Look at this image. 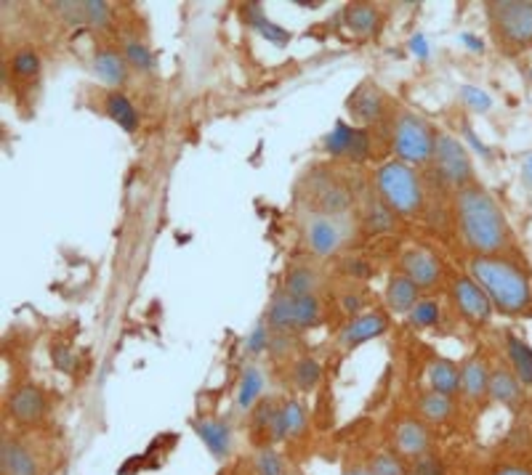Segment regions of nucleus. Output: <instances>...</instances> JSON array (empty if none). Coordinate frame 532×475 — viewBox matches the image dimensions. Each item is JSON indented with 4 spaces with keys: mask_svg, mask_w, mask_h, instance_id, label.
Returning a JSON list of instances; mask_svg holds the SVG:
<instances>
[{
    "mask_svg": "<svg viewBox=\"0 0 532 475\" xmlns=\"http://www.w3.org/2000/svg\"><path fill=\"white\" fill-rule=\"evenodd\" d=\"M455 218L460 237L474 255H500L514 244L503 210L488 189L471 184L455 195Z\"/></svg>",
    "mask_w": 532,
    "mask_h": 475,
    "instance_id": "1",
    "label": "nucleus"
},
{
    "mask_svg": "<svg viewBox=\"0 0 532 475\" xmlns=\"http://www.w3.org/2000/svg\"><path fill=\"white\" fill-rule=\"evenodd\" d=\"M469 277L485 290L492 309L500 314L532 317V279L519 263L503 255H474L469 261Z\"/></svg>",
    "mask_w": 532,
    "mask_h": 475,
    "instance_id": "2",
    "label": "nucleus"
},
{
    "mask_svg": "<svg viewBox=\"0 0 532 475\" xmlns=\"http://www.w3.org/2000/svg\"><path fill=\"white\" fill-rule=\"evenodd\" d=\"M375 189L381 202L397 215H415L423 207L421 178L412 170V165H405L400 159L386 162L375 170Z\"/></svg>",
    "mask_w": 532,
    "mask_h": 475,
    "instance_id": "3",
    "label": "nucleus"
},
{
    "mask_svg": "<svg viewBox=\"0 0 532 475\" xmlns=\"http://www.w3.org/2000/svg\"><path fill=\"white\" fill-rule=\"evenodd\" d=\"M488 19L495 38L511 53L532 48V0H492Z\"/></svg>",
    "mask_w": 532,
    "mask_h": 475,
    "instance_id": "4",
    "label": "nucleus"
},
{
    "mask_svg": "<svg viewBox=\"0 0 532 475\" xmlns=\"http://www.w3.org/2000/svg\"><path fill=\"white\" fill-rule=\"evenodd\" d=\"M323 318V303L317 295H306V298H293V295H277L266 311V327L275 335H298L304 329L317 327Z\"/></svg>",
    "mask_w": 532,
    "mask_h": 475,
    "instance_id": "5",
    "label": "nucleus"
},
{
    "mask_svg": "<svg viewBox=\"0 0 532 475\" xmlns=\"http://www.w3.org/2000/svg\"><path fill=\"white\" fill-rule=\"evenodd\" d=\"M392 138H394V155L405 165H421V162L434 159L437 130L412 112H402L397 118Z\"/></svg>",
    "mask_w": 532,
    "mask_h": 475,
    "instance_id": "6",
    "label": "nucleus"
},
{
    "mask_svg": "<svg viewBox=\"0 0 532 475\" xmlns=\"http://www.w3.org/2000/svg\"><path fill=\"white\" fill-rule=\"evenodd\" d=\"M434 165L440 178L452 189H466L474 181V162L466 147L450 136V133H437V147H434Z\"/></svg>",
    "mask_w": 532,
    "mask_h": 475,
    "instance_id": "7",
    "label": "nucleus"
},
{
    "mask_svg": "<svg viewBox=\"0 0 532 475\" xmlns=\"http://www.w3.org/2000/svg\"><path fill=\"white\" fill-rule=\"evenodd\" d=\"M306 247L317 255V258H328L333 252L341 250V244L349 237V218L346 215H325L317 213L306 221L304 229Z\"/></svg>",
    "mask_w": 532,
    "mask_h": 475,
    "instance_id": "8",
    "label": "nucleus"
},
{
    "mask_svg": "<svg viewBox=\"0 0 532 475\" xmlns=\"http://www.w3.org/2000/svg\"><path fill=\"white\" fill-rule=\"evenodd\" d=\"M323 147L330 157H346L365 162L370 157V136L365 128H352L349 122H335L333 130L323 138Z\"/></svg>",
    "mask_w": 532,
    "mask_h": 475,
    "instance_id": "9",
    "label": "nucleus"
},
{
    "mask_svg": "<svg viewBox=\"0 0 532 475\" xmlns=\"http://www.w3.org/2000/svg\"><path fill=\"white\" fill-rule=\"evenodd\" d=\"M452 300L460 317L471 324H488L492 318L490 298L471 277H458L452 281Z\"/></svg>",
    "mask_w": 532,
    "mask_h": 475,
    "instance_id": "10",
    "label": "nucleus"
},
{
    "mask_svg": "<svg viewBox=\"0 0 532 475\" xmlns=\"http://www.w3.org/2000/svg\"><path fill=\"white\" fill-rule=\"evenodd\" d=\"M400 269L418 290H434L442 281V263L426 247H410V250H405L402 258H400Z\"/></svg>",
    "mask_w": 532,
    "mask_h": 475,
    "instance_id": "11",
    "label": "nucleus"
},
{
    "mask_svg": "<svg viewBox=\"0 0 532 475\" xmlns=\"http://www.w3.org/2000/svg\"><path fill=\"white\" fill-rule=\"evenodd\" d=\"M8 417L19 425H35L45 414V396L38 385H19L5 398Z\"/></svg>",
    "mask_w": 532,
    "mask_h": 475,
    "instance_id": "12",
    "label": "nucleus"
},
{
    "mask_svg": "<svg viewBox=\"0 0 532 475\" xmlns=\"http://www.w3.org/2000/svg\"><path fill=\"white\" fill-rule=\"evenodd\" d=\"M389 329V317L370 311V314H360V317L349 318V324L338 332V346L343 348H357L368 340H375L381 335H386Z\"/></svg>",
    "mask_w": 532,
    "mask_h": 475,
    "instance_id": "13",
    "label": "nucleus"
},
{
    "mask_svg": "<svg viewBox=\"0 0 532 475\" xmlns=\"http://www.w3.org/2000/svg\"><path fill=\"white\" fill-rule=\"evenodd\" d=\"M192 431L205 443V449L216 457V460H227L232 454L235 436H232V425L227 420L218 417H198L192 420Z\"/></svg>",
    "mask_w": 532,
    "mask_h": 475,
    "instance_id": "14",
    "label": "nucleus"
},
{
    "mask_svg": "<svg viewBox=\"0 0 532 475\" xmlns=\"http://www.w3.org/2000/svg\"><path fill=\"white\" fill-rule=\"evenodd\" d=\"M431 443H434V436H431L429 425L421 423V420H402L394 428V449L405 460H415L421 454H429Z\"/></svg>",
    "mask_w": 532,
    "mask_h": 475,
    "instance_id": "15",
    "label": "nucleus"
},
{
    "mask_svg": "<svg viewBox=\"0 0 532 475\" xmlns=\"http://www.w3.org/2000/svg\"><path fill=\"white\" fill-rule=\"evenodd\" d=\"M306 406L298 398H287L280 404L275 420H272V431H269V443H280L287 438H298L306 431Z\"/></svg>",
    "mask_w": 532,
    "mask_h": 475,
    "instance_id": "16",
    "label": "nucleus"
},
{
    "mask_svg": "<svg viewBox=\"0 0 532 475\" xmlns=\"http://www.w3.org/2000/svg\"><path fill=\"white\" fill-rule=\"evenodd\" d=\"M488 396L498 404H503L511 412H519L525 404V385L519 383V377L506 369V366H495L490 372V385H488Z\"/></svg>",
    "mask_w": 532,
    "mask_h": 475,
    "instance_id": "17",
    "label": "nucleus"
},
{
    "mask_svg": "<svg viewBox=\"0 0 532 475\" xmlns=\"http://www.w3.org/2000/svg\"><path fill=\"white\" fill-rule=\"evenodd\" d=\"M346 109H349V115L357 119L363 128H368V125L381 122V118H383V96H381V90L372 82H363L349 96Z\"/></svg>",
    "mask_w": 532,
    "mask_h": 475,
    "instance_id": "18",
    "label": "nucleus"
},
{
    "mask_svg": "<svg viewBox=\"0 0 532 475\" xmlns=\"http://www.w3.org/2000/svg\"><path fill=\"white\" fill-rule=\"evenodd\" d=\"M240 19L246 22L256 35L269 40V43L277 45V48H285L287 43H290V33L283 30L280 24H275V22L266 16V11H264L261 3H246V5L240 8Z\"/></svg>",
    "mask_w": 532,
    "mask_h": 475,
    "instance_id": "19",
    "label": "nucleus"
},
{
    "mask_svg": "<svg viewBox=\"0 0 532 475\" xmlns=\"http://www.w3.org/2000/svg\"><path fill=\"white\" fill-rule=\"evenodd\" d=\"M0 468L3 475H38V460L22 441L5 436L0 446Z\"/></svg>",
    "mask_w": 532,
    "mask_h": 475,
    "instance_id": "20",
    "label": "nucleus"
},
{
    "mask_svg": "<svg viewBox=\"0 0 532 475\" xmlns=\"http://www.w3.org/2000/svg\"><path fill=\"white\" fill-rule=\"evenodd\" d=\"M125 64L128 62H125L123 53L112 51V48H99L93 53L91 70H93V75L102 80L107 88H118V85H123L125 75H128V67Z\"/></svg>",
    "mask_w": 532,
    "mask_h": 475,
    "instance_id": "21",
    "label": "nucleus"
},
{
    "mask_svg": "<svg viewBox=\"0 0 532 475\" xmlns=\"http://www.w3.org/2000/svg\"><path fill=\"white\" fill-rule=\"evenodd\" d=\"M418 292L421 290L402 271L394 274V277L389 279V287H386V309L392 314H397V317H408L410 309L421 300Z\"/></svg>",
    "mask_w": 532,
    "mask_h": 475,
    "instance_id": "22",
    "label": "nucleus"
},
{
    "mask_svg": "<svg viewBox=\"0 0 532 475\" xmlns=\"http://www.w3.org/2000/svg\"><path fill=\"white\" fill-rule=\"evenodd\" d=\"M488 385H490V369L485 366V361L469 358L460 366V394L471 401H482L488 396Z\"/></svg>",
    "mask_w": 532,
    "mask_h": 475,
    "instance_id": "23",
    "label": "nucleus"
},
{
    "mask_svg": "<svg viewBox=\"0 0 532 475\" xmlns=\"http://www.w3.org/2000/svg\"><path fill=\"white\" fill-rule=\"evenodd\" d=\"M429 385L442 396L452 398L460 394V366H455L450 358H434L429 364Z\"/></svg>",
    "mask_w": 532,
    "mask_h": 475,
    "instance_id": "24",
    "label": "nucleus"
},
{
    "mask_svg": "<svg viewBox=\"0 0 532 475\" xmlns=\"http://www.w3.org/2000/svg\"><path fill=\"white\" fill-rule=\"evenodd\" d=\"M506 354L511 361V372L519 377L525 388H532V348L514 332H506Z\"/></svg>",
    "mask_w": 532,
    "mask_h": 475,
    "instance_id": "25",
    "label": "nucleus"
},
{
    "mask_svg": "<svg viewBox=\"0 0 532 475\" xmlns=\"http://www.w3.org/2000/svg\"><path fill=\"white\" fill-rule=\"evenodd\" d=\"M104 109H107V118L112 122H118L125 133H136L139 130V112L133 107V101L125 96L123 90H112L107 93L104 99Z\"/></svg>",
    "mask_w": 532,
    "mask_h": 475,
    "instance_id": "26",
    "label": "nucleus"
},
{
    "mask_svg": "<svg viewBox=\"0 0 532 475\" xmlns=\"http://www.w3.org/2000/svg\"><path fill=\"white\" fill-rule=\"evenodd\" d=\"M261 396H264V372L258 364H247L240 377V388H237V409L240 412L256 409Z\"/></svg>",
    "mask_w": 532,
    "mask_h": 475,
    "instance_id": "27",
    "label": "nucleus"
},
{
    "mask_svg": "<svg viewBox=\"0 0 532 475\" xmlns=\"http://www.w3.org/2000/svg\"><path fill=\"white\" fill-rule=\"evenodd\" d=\"M343 22L354 35H372L381 24V14L370 3H352L343 11Z\"/></svg>",
    "mask_w": 532,
    "mask_h": 475,
    "instance_id": "28",
    "label": "nucleus"
},
{
    "mask_svg": "<svg viewBox=\"0 0 532 475\" xmlns=\"http://www.w3.org/2000/svg\"><path fill=\"white\" fill-rule=\"evenodd\" d=\"M452 412H455V404H452L450 396H442V394L429 391V394H423V396L418 398V414L426 423H434V425L448 423L452 417Z\"/></svg>",
    "mask_w": 532,
    "mask_h": 475,
    "instance_id": "29",
    "label": "nucleus"
},
{
    "mask_svg": "<svg viewBox=\"0 0 532 475\" xmlns=\"http://www.w3.org/2000/svg\"><path fill=\"white\" fill-rule=\"evenodd\" d=\"M320 287V277L314 269L309 266H293L285 277V292L293 298H306L314 295V290Z\"/></svg>",
    "mask_w": 532,
    "mask_h": 475,
    "instance_id": "30",
    "label": "nucleus"
},
{
    "mask_svg": "<svg viewBox=\"0 0 532 475\" xmlns=\"http://www.w3.org/2000/svg\"><path fill=\"white\" fill-rule=\"evenodd\" d=\"M320 377H323V366H320L317 358L304 356L295 361V366H293V383H295L298 391H314L317 383H320Z\"/></svg>",
    "mask_w": 532,
    "mask_h": 475,
    "instance_id": "31",
    "label": "nucleus"
},
{
    "mask_svg": "<svg viewBox=\"0 0 532 475\" xmlns=\"http://www.w3.org/2000/svg\"><path fill=\"white\" fill-rule=\"evenodd\" d=\"M123 56L125 62H128V67H133L139 72H152L155 70V56H152L150 45H144L141 40H125Z\"/></svg>",
    "mask_w": 532,
    "mask_h": 475,
    "instance_id": "32",
    "label": "nucleus"
},
{
    "mask_svg": "<svg viewBox=\"0 0 532 475\" xmlns=\"http://www.w3.org/2000/svg\"><path fill=\"white\" fill-rule=\"evenodd\" d=\"M11 72L19 80H33L41 75V56L33 48H19L11 56Z\"/></svg>",
    "mask_w": 532,
    "mask_h": 475,
    "instance_id": "33",
    "label": "nucleus"
},
{
    "mask_svg": "<svg viewBox=\"0 0 532 475\" xmlns=\"http://www.w3.org/2000/svg\"><path fill=\"white\" fill-rule=\"evenodd\" d=\"M256 475H287V465L283 454L272 446H261L253 457Z\"/></svg>",
    "mask_w": 532,
    "mask_h": 475,
    "instance_id": "34",
    "label": "nucleus"
},
{
    "mask_svg": "<svg viewBox=\"0 0 532 475\" xmlns=\"http://www.w3.org/2000/svg\"><path fill=\"white\" fill-rule=\"evenodd\" d=\"M277 409H280V404H277L275 398H261V401L256 404V409H253V425H250V428H253V438L258 433V436H264L269 441L272 420H275Z\"/></svg>",
    "mask_w": 532,
    "mask_h": 475,
    "instance_id": "35",
    "label": "nucleus"
},
{
    "mask_svg": "<svg viewBox=\"0 0 532 475\" xmlns=\"http://www.w3.org/2000/svg\"><path fill=\"white\" fill-rule=\"evenodd\" d=\"M410 327L415 329H429L440 321V303L437 300H418L408 314Z\"/></svg>",
    "mask_w": 532,
    "mask_h": 475,
    "instance_id": "36",
    "label": "nucleus"
},
{
    "mask_svg": "<svg viewBox=\"0 0 532 475\" xmlns=\"http://www.w3.org/2000/svg\"><path fill=\"white\" fill-rule=\"evenodd\" d=\"M368 470L372 475H408L405 465H402V457L394 451H375L370 457Z\"/></svg>",
    "mask_w": 532,
    "mask_h": 475,
    "instance_id": "37",
    "label": "nucleus"
},
{
    "mask_svg": "<svg viewBox=\"0 0 532 475\" xmlns=\"http://www.w3.org/2000/svg\"><path fill=\"white\" fill-rule=\"evenodd\" d=\"M112 22V5L104 0H85V24L88 27H107Z\"/></svg>",
    "mask_w": 532,
    "mask_h": 475,
    "instance_id": "38",
    "label": "nucleus"
},
{
    "mask_svg": "<svg viewBox=\"0 0 532 475\" xmlns=\"http://www.w3.org/2000/svg\"><path fill=\"white\" fill-rule=\"evenodd\" d=\"M266 348H272V329L266 327V321H261V324H256V329L247 335L246 354L247 356H258V354H264Z\"/></svg>",
    "mask_w": 532,
    "mask_h": 475,
    "instance_id": "39",
    "label": "nucleus"
},
{
    "mask_svg": "<svg viewBox=\"0 0 532 475\" xmlns=\"http://www.w3.org/2000/svg\"><path fill=\"white\" fill-rule=\"evenodd\" d=\"M408 475H448L445 473V465L437 454H421L415 460H410Z\"/></svg>",
    "mask_w": 532,
    "mask_h": 475,
    "instance_id": "40",
    "label": "nucleus"
},
{
    "mask_svg": "<svg viewBox=\"0 0 532 475\" xmlns=\"http://www.w3.org/2000/svg\"><path fill=\"white\" fill-rule=\"evenodd\" d=\"M51 8L67 22V24H85V0H64L51 3Z\"/></svg>",
    "mask_w": 532,
    "mask_h": 475,
    "instance_id": "41",
    "label": "nucleus"
},
{
    "mask_svg": "<svg viewBox=\"0 0 532 475\" xmlns=\"http://www.w3.org/2000/svg\"><path fill=\"white\" fill-rule=\"evenodd\" d=\"M368 226L372 229V232H392V229H394L392 210H389L381 199H378V202H372V207H370Z\"/></svg>",
    "mask_w": 532,
    "mask_h": 475,
    "instance_id": "42",
    "label": "nucleus"
},
{
    "mask_svg": "<svg viewBox=\"0 0 532 475\" xmlns=\"http://www.w3.org/2000/svg\"><path fill=\"white\" fill-rule=\"evenodd\" d=\"M463 101L474 109V112H488L492 107V99L490 93H485L482 88H477V85H463Z\"/></svg>",
    "mask_w": 532,
    "mask_h": 475,
    "instance_id": "43",
    "label": "nucleus"
},
{
    "mask_svg": "<svg viewBox=\"0 0 532 475\" xmlns=\"http://www.w3.org/2000/svg\"><path fill=\"white\" fill-rule=\"evenodd\" d=\"M51 358H53V366H56L59 372H73L75 364H78V358H75L70 346H53V348H51Z\"/></svg>",
    "mask_w": 532,
    "mask_h": 475,
    "instance_id": "44",
    "label": "nucleus"
},
{
    "mask_svg": "<svg viewBox=\"0 0 532 475\" xmlns=\"http://www.w3.org/2000/svg\"><path fill=\"white\" fill-rule=\"evenodd\" d=\"M363 303H365V300H363L360 295H343V298H341V306H343V311H346V314H349L352 318L363 314Z\"/></svg>",
    "mask_w": 532,
    "mask_h": 475,
    "instance_id": "45",
    "label": "nucleus"
},
{
    "mask_svg": "<svg viewBox=\"0 0 532 475\" xmlns=\"http://www.w3.org/2000/svg\"><path fill=\"white\" fill-rule=\"evenodd\" d=\"M346 271L352 274L354 279H368L370 277V263L368 261H360V258H354V261H349L346 263Z\"/></svg>",
    "mask_w": 532,
    "mask_h": 475,
    "instance_id": "46",
    "label": "nucleus"
},
{
    "mask_svg": "<svg viewBox=\"0 0 532 475\" xmlns=\"http://www.w3.org/2000/svg\"><path fill=\"white\" fill-rule=\"evenodd\" d=\"M463 136L469 138V144L474 147V152H479V155H490V149H488V147H485V144L479 141V136H477V133L471 130V125H469V122L463 125Z\"/></svg>",
    "mask_w": 532,
    "mask_h": 475,
    "instance_id": "47",
    "label": "nucleus"
},
{
    "mask_svg": "<svg viewBox=\"0 0 532 475\" xmlns=\"http://www.w3.org/2000/svg\"><path fill=\"white\" fill-rule=\"evenodd\" d=\"M410 48H412V53L418 56V59H426L429 56V43L423 35H415V38L410 40Z\"/></svg>",
    "mask_w": 532,
    "mask_h": 475,
    "instance_id": "48",
    "label": "nucleus"
},
{
    "mask_svg": "<svg viewBox=\"0 0 532 475\" xmlns=\"http://www.w3.org/2000/svg\"><path fill=\"white\" fill-rule=\"evenodd\" d=\"M490 475H532V470L530 468H522V465H500Z\"/></svg>",
    "mask_w": 532,
    "mask_h": 475,
    "instance_id": "49",
    "label": "nucleus"
},
{
    "mask_svg": "<svg viewBox=\"0 0 532 475\" xmlns=\"http://www.w3.org/2000/svg\"><path fill=\"white\" fill-rule=\"evenodd\" d=\"M463 43H466V45H471V48H474V51H485V43H482V40L477 38V35H463Z\"/></svg>",
    "mask_w": 532,
    "mask_h": 475,
    "instance_id": "50",
    "label": "nucleus"
},
{
    "mask_svg": "<svg viewBox=\"0 0 532 475\" xmlns=\"http://www.w3.org/2000/svg\"><path fill=\"white\" fill-rule=\"evenodd\" d=\"M341 475H372V473H370L368 468H360V465H357V468H346Z\"/></svg>",
    "mask_w": 532,
    "mask_h": 475,
    "instance_id": "51",
    "label": "nucleus"
},
{
    "mask_svg": "<svg viewBox=\"0 0 532 475\" xmlns=\"http://www.w3.org/2000/svg\"><path fill=\"white\" fill-rule=\"evenodd\" d=\"M527 173H530V176H532V155H530V157H527Z\"/></svg>",
    "mask_w": 532,
    "mask_h": 475,
    "instance_id": "52",
    "label": "nucleus"
},
{
    "mask_svg": "<svg viewBox=\"0 0 532 475\" xmlns=\"http://www.w3.org/2000/svg\"><path fill=\"white\" fill-rule=\"evenodd\" d=\"M530 78H532V72H530Z\"/></svg>",
    "mask_w": 532,
    "mask_h": 475,
    "instance_id": "53",
    "label": "nucleus"
},
{
    "mask_svg": "<svg viewBox=\"0 0 532 475\" xmlns=\"http://www.w3.org/2000/svg\"><path fill=\"white\" fill-rule=\"evenodd\" d=\"M64 475H67V473H64Z\"/></svg>",
    "mask_w": 532,
    "mask_h": 475,
    "instance_id": "54",
    "label": "nucleus"
}]
</instances>
